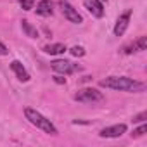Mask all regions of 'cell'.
<instances>
[{
  "label": "cell",
  "mask_w": 147,
  "mask_h": 147,
  "mask_svg": "<svg viewBox=\"0 0 147 147\" xmlns=\"http://www.w3.org/2000/svg\"><path fill=\"white\" fill-rule=\"evenodd\" d=\"M130 18H131V9H126L123 14H119V18L116 19V24H114V36H121L126 28H128V23H130Z\"/></svg>",
  "instance_id": "8992f818"
},
{
  "label": "cell",
  "mask_w": 147,
  "mask_h": 147,
  "mask_svg": "<svg viewBox=\"0 0 147 147\" xmlns=\"http://www.w3.org/2000/svg\"><path fill=\"white\" fill-rule=\"evenodd\" d=\"M99 85L104 87V88L119 90V92H133V94L144 92V90L147 88V85H145L144 82H137V80L126 78V76H109V78H106V80H100Z\"/></svg>",
  "instance_id": "6da1fadb"
},
{
  "label": "cell",
  "mask_w": 147,
  "mask_h": 147,
  "mask_svg": "<svg viewBox=\"0 0 147 147\" xmlns=\"http://www.w3.org/2000/svg\"><path fill=\"white\" fill-rule=\"evenodd\" d=\"M59 7H61V12L64 14V18H66L69 23H73V24H80V23H83L82 14L71 5L67 0H59Z\"/></svg>",
  "instance_id": "277c9868"
},
{
  "label": "cell",
  "mask_w": 147,
  "mask_h": 147,
  "mask_svg": "<svg viewBox=\"0 0 147 147\" xmlns=\"http://www.w3.org/2000/svg\"><path fill=\"white\" fill-rule=\"evenodd\" d=\"M0 55H9V49L2 43V40H0Z\"/></svg>",
  "instance_id": "ac0fdd59"
},
{
  "label": "cell",
  "mask_w": 147,
  "mask_h": 147,
  "mask_svg": "<svg viewBox=\"0 0 147 147\" xmlns=\"http://www.w3.org/2000/svg\"><path fill=\"white\" fill-rule=\"evenodd\" d=\"M83 5L94 18H102L104 16V5H102L100 0H83Z\"/></svg>",
  "instance_id": "9c48e42d"
},
{
  "label": "cell",
  "mask_w": 147,
  "mask_h": 147,
  "mask_svg": "<svg viewBox=\"0 0 147 147\" xmlns=\"http://www.w3.org/2000/svg\"><path fill=\"white\" fill-rule=\"evenodd\" d=\"M19 5L23 7V11H31L35 7V0H19Z\"/></svg>",
  "instance_id": "9a60e30c"
},
{
  "label": "cell",
  "mask_w": 147,
  "mask_h": 147,
  "mask_svg": "<svg viewBox=\"0 0 147 147\" xmlns=\"http://www.w3.org/2000/svg\"><path fill=\"white\" fill-rule=\"evenodd\" d=\"M21 28H23V31L26 33V36H30V38H38V31H36V28H35L30 21L23 19V21H21Z\"/></svg>",
  "instance_id": "4fadbf2b"
},
{
  "label": "cell",
  "mask_w": 147,
  "mask_h": 147,
  "mask_svg": "<svg viewBox=\"0 0 147 147\" xmlns=\"http://www.w3.org/2000/svg\"><path fill=\"white\" fill-rule=\"evenodd\" d=\"M24 116H26V119L33 125V126H36V128H40V130H43L45 133H49V135H57L59 131H57V128L52 125V121L50 119H47L42 113H38L36 109H31V107H26L24 109Z\"/></svg>",
  "instance_id": "7a4b0ae2"
},
{
  "label": "cell",
  "mask_w": 147,
  "mask_h": 147,
  "mask_svg": "<svg viewBox=\"0 0 147 147\" xmlns=\"http://www.w3.org/2000/svg\"><path fill=\"white\" fill-rule=\"evenodd\" d=\"M50 67L55 73H59V75H71V73H75L78 69L76 64H73V62H69L66 59H55V61H52L50 62Z\"/></svg>",
  "instance_id": "5b68a950"
},
{
  "label": "cell",
  "mask_w": 147,
  "mask_h": 147,
  "mask_svg": "<svg viewBox=\"0 0 147 147\" xmlns=\"http://www.w3.org/2000/svg\"><path fill=\"white\" fill-rule=\"evenodd\" d=\"M67 49L64 43H50V45H45L43 47V52L45 54H50V55H59V54H64Z\"/></svg>",
  "instance_id": "7c38bea8"
},
{
  "label": "cell",
  "mask_w": 147,
  "mask_h": 147,
  "mask_svg": "<svg viewBox=\"0 0 147 147\" xmlns=\"http://www.w3.org/2000/svg\"><path fill=\"white\" fill-rule=\"evenodd\" d=\"M145 131H147V125L144 123V125H140L137 130H133V131H131V137H135V138H137V137H142Z\"/></svg>",
  "instance_id": "2e32d148"
},
{
  "label": "cell",
  "mask_w": 147,
  "mask_h": 147,
  "mask_svg": "<svg viewBox=\"0 0 147 147\" xmlns=\"http://www.w3.org/2000/svg\"><path fill=\"white\" fill-rule=\"evenodd\" d=\"M69 52H71V55H75V57H83V55H85V49H83V47H80V45L71 47V49H69Z\"/></svg>",
  "instance_id": "5bb4252c"
},
{
  "label": "cell",
  "mask_w": 147,
  "mask_h": 147,
  "mask_svg": "<svg viewBox=\"0 0 147 147\" xmlns=\"http://www.w3.org/2000/svg\"><path fill=\"white\" fill-rule=\"evenodd\" d=\"M147 49V36H138L135 42L128 43L125 49H123V54L130 55V54H135V52H142Z\"/></svg>",
  "instance_id": "ba28073f"
},
{
  "label": "cell",
  "mask_w": 147,
  "mask_h": 147,
  "mask_svg": "<svg viewBox=\"0 0 147 147\" xmlns=\"http://www.w3.org/2000/svg\"><path fill=\"white\" fill-rule=\"evenodd\" d=\"M147 119V111H142L140 114H137V116H133V123H142V121H145Z\"/></svg>",
  "instance_id": "e0dca14e"
},
{
  "label": "cell",
  "mask_w": 147,
  "mask_h": 147,
  "mask_svg": "<svg viewBox=\"0 0 147 147\" xmlns=\"http://www.w3.org/2000/svg\"><path fill=\"white\" fill-rule=\"evenodd\" d=\"M54 82L59 83V85H62V83H66V78H64L62 75H55V76H54Z\"/></svg>",
  "instance_id": "d6986e66"
},
{
  "label": "cell",
  "mask_w": 147,
  "mask_h": 147,
  "mask_svg": "<svg viewBox=\"0 0 147 147\" xmlns=\"http://www.w3.org/2000/svg\"><path fill=\"white\" fill-rule=\"evenodd\" d=\"M36 14L43 16V18H49L54 14V5H52L50 0H40L38 5H36Z\"/></svg>",
  "instance_id": "8fae6325"
},
{
  "label": "cell",
  "mask_w": 147,
  "mask_h": 147,
  "mask_svg": "<svg viewBox=\"0 0 147 147\" xmlns=\"http://www.w3.org/2000/svg\"><path fill=\"white\" fill-rule=\"evenodd\" d=\"M11 69L16 73V76H18L19 82H23V83L30 82V73L24 69V66H23L19 61H12V62H11Z\"/></svg>",
  "instance_id": "30bf717a"
},
{
  "label": "cell",
  "mask_w": 147,
  "mask_h": 147,
  "mask_svg": "<svg viewBox=\"0 0 147 147\" xmlns=\"http://www.w3.org/2000/svg\"><path fill=\"white\" fill-rule=\"evenodd\" d=\"M123 133H126V125L125 123H119V125H113V126L102 128L99 135L102 138H116V137H121Z\"/></svg>",
  "instance_id": "52a82bcc"
},
{
  "label": "cell",
  "mask_w": 147,
  "mask_h": 147,
  "mask_svg": "<svg viewBox=\"0 0 147 147\" xmlns=\"http://www.w3.org/2000/svg\"><path fill=\"white\" fill-rule=\"evenodd\" d=\"M73 99L76 102H83V104H97L104 100V94L99 92L97 88H82L75 94Z\"/></svg>",
  "instance_id": "3957f363"
}]
</instances>
